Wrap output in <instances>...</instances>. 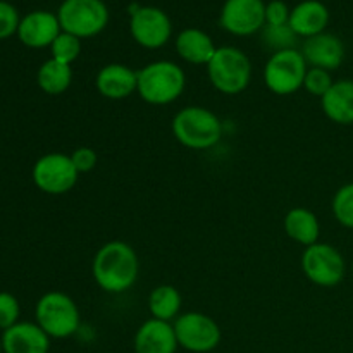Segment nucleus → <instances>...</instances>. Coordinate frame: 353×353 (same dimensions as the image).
Returning a JSON list of instances; mask_svg holds the SVG:
<instances>
[{
    "label": "nucleus",
    "mask_w": 353,
    "mask_h": 353,
    "mask_svg": "<svg viewBox=\"0 0 353 353\" xmlns=\"http://www.w3.org/2000/svg\"><path fill=\"white\" fill-rule=\"evenodd\" d=\"M333 83L334 79L330 71L321 68H309L307 69L305 79H303V90L309 92L310 95L323 99L327 90L333 86Z\"/></svg>",
    "instance_id": "bb28decb"
},
{
    "label": "nucleus",
    "mask_w": 353,
    "mask_h": 353,
    "mask_svg": "<svg viewBox=\"0 0 353 353\" xmlns=\"http://www.w3.org/2000/svg\"><path fill=\"white\" fill-rule=\"evenodd\" d=\"M2 348L6 353H48L50 336L37 323H17L3 331Z\"/></svg>",
    "instance_id": "f3484780"
},
{
    "label": "nucleus",
    "mask_w": 353,
    "mask_h": 353,
    "mask_svg": "<svg viewBox=\"0 0 353 353\" xmlns=\"http://www.w3.org/2000/svg\"><path fill=\"white\" fill-rule=\"evenodd\" d=\"M138 71L131 69L130 65L112 62L107 64L97 72L95 86L103 99L123 100L137 92Z\"/></svg>",
    "instance_id": "dca6fc26"
},
{
    "label": "nucleus",
    "mask_w": 353,
    "mask_h": 353,
    "mask_svg": "<svg viewBox=\"0 0 353 353\" xmlns=\"http://www.w3.org/2000/svg\"><path fill=\"white\" fill-rule=\"evenodd\" d=\"M62 31L79 40L97 37L109 24V7L103 0H64L57 10Z\"/></svg>",
    "instance_id": "423d86ee"
},
{
    "label": "nucleus",
    "mask_w": 353,
    "mask_h": 353,
    "mask_svg": "<svg viewBox=\"0 0 353 353\" xmlns=\"http://www.w3.org/2000/svg\"><path fill=\"white\" fill-rule=\"evenodd\" d=\"M71 159H72V164H74V168L78 169L79 174H85V172L93 171L97 165V161H99L95 150L90 147L76 148V150L71 154Z\"/></svg>",
    "instance_id": "7c9ffc66"
},
{
    "label": "nucleus",
    "mask_w": 353,
    "mask_h": 353,
    "mask_svg": "<svg viewBox=\"0 0 353 353\" xmlns=\"http://www.w3.org/2000/svg\"><path fill=\"white\" fill-rule=\"evenodd\" d=\"M323 112L331 123L340 126L353 124V79H338L321 99Z\"/></svg>",
    "instance_id": "6ab92c4d"
},
{
    "label": "nucleus",
    "mask_w": 353,
    "mask_h": 353,
    "mask_svg": "<svg viewBox=\"0 0 353 353\" xmlns=\"http://www.w3.org/2000/svg\"><path fill=\"white\" fill-rule=\"evenodd\" d=\"M3 352V348H2V338H0V353Z\"/></svg>",
    "instance_id": "2f4dec72"
},
{
    "label": "nucleus",
    "mask_w": 353,
    "mask_h": 353,
    "mask_svg": "<svg viewBox=\"0 0 353 353\" xmlns=\"http://www.w3.org/2000/svg\"><path fill=\"white\" fill-rule=\"evenodd\" d=\"M292 9L283 0H271L265 3V26H285L290 21Z\"/></svg>",
    "instance_id": "c756f323"
},
{
    "label": "nucleus",
    "mask_w": 353,
    "mask_h": 353,
    "mask_svg": "<svg viewBox=\"0 0 353 353\" xmlns=\"http://www.w3.org/2000/svg\"><path fill=\"white\" fill-rule=\"evenodd\" d=\"M133 347L134 353H176L179 345L174 326L168 321L150 317L134 333Z\"/></svg>",
    "instance_id": "2eb2a0df"
},
{
    "label": "nucleus",
    "mask_w": 353,
    "mask_h": 353,
    "mask_svg": "<svg viewBox=\"0 0 353 353\" xmlns=\"http://www.w3.org/2000/svg\"><path fill=\"white\" fill-rule=\"evenodd\" d=\"M19 319V302L10 293H0V330H9Z\"/></svg>",
    "instance_id": "cd10ccee"
},
{
    "label": "nucleus",
    "mask_w": 353,
    "mask_h": 353,
    "mask_svg": "<svg viewBox=\"0 0 353 353\" xmlns=\"http://www.w3.org/2000/svg\"><path fill=\"white\" fill-rule=\"evenodd\" d=\"M217 47L212 38L199 28H186L176 38V52L183 61L195 65H207L216 54Z\"/></svg>",
    "instance_id": "aec40b11"
},
{
    "label": "nucleus",
    "mask_w": 353,
    "mask_h": 353,
    "mask_svg": "<svg viewBox=\"0 0 353 353\" xmlns=\"http://www.w3.org/2000/svg\"><path fill=\"white\" fill-rule=\"evenodd\" d=\"M285 233L292 238L295 243L310 247L317 243L321 236V224L316 214L305 207H295L290 210L283 221Z\"/></svg>",
    "instance_id": "412c9836"
},
{
    "label": "nucleus",
    "mask_w": 353,
    "mask_h": 353,
    "mask_svg": "<svg viewBox=\"0 0 353 353\" xmlns=\"http://www.w3.org/2000/svg\"><path fill=\"white\" fill-rule=\"evenodd\" d=\"M61 33L62 28L57 14H52L48 10H34V12L26 14L17 28L19 40L31 48L50 47Z\"/></svg>",
    "instance_id": "4468645a"
},
{
    "label": "nucleus",
    "mask_w": 353,
    "mask_h": 353,
    "mask_svg": "<svg viewBox=\"0 0 353 353\" xmlns=\"http://www.w3.org/2000/svg\"><path fill=\"white\" fill-rule=\"evenodd\" d=\"M92 274L100 290L107 293H124L137 283L140 261L126 241H107L97 250L92 262Z\"/></svg>",
    "instance_id": "f257e3e1"
},
{
    "label": "nucleus",
    "mask_w": 353,
    "mask_h": 353,
    "mask_svg": "<svg viewBox=\"0 0 353 353\" xmlns=\"http://www.w3.org/2000/svg\"><path fill=\"white\" fill-rule=\"evenodd\" d=\"M130 33L140 47L155 50L171 40L172 23L168 14L159 7H137L131 10Z\"/></svg>",
    "instance_id": "9b49d317"
},
{
    "label": "nucleus",
    "mask_w": 353,
    "mask_h": 353,
    "mask_svg": "<svg viewBox=\"0 0 353 353\" xmlns=\"http://www.w3.org/2000/svg\"><path fill=\"white\" fill-rule=\"evenodd\" d=\"M19 14H17L16 7L10 6L9 2L0 0V40L9 38L10 34L17 33L19 28Z\"/></svg>",
    "instance_id": "c85d7f7f"
},
{
    "label": "nucleus",
    "mask_w": 353,
    "mask_h": 353,
    "mask_svg": "<svg viewBox=\"0 0 353 353\" xmlns=\"http://www.w3.org/2000/svg\"><path fill=\"white\" fill-rule=\"evenodd\" d=\"M309 64L296 48L272 52L264 65V83L274 95H293L303 88Z\"/></svg>",
    "instance_id": "0eeeda50"
},
{
    "label": "nucleus",
    "mask_w": 353,
    "mask_h": 353,
    "mask_svg": "<svg viewBox=\"0 0 353 353\" xmlns=\"http://www.w3.org/2000/svg\"><path fill=\"white\" fill-rule=\"evenodd\" d=\"M302 55L309 68H321L326 71H334L345 61V45L336 34L321 33L303 40Z\"/></svg>",
    "instance_id": "ddd939ff"
},
{
    "label": "nucleus",
    "mask_w": 353,
    "mask_h": 353,
    "mask_svg": "<svg viewBox=\"0 0 353 353\" xmlns=\"http://www.w3.org/2000/svg\"><path fill=\"white\" fill-rule=\"evenodd\" d=\"M50 50L52 59L62 62V64L71 65L79 57V54H81V40L78 37H74V34L62 31L55 38L54 43L50 45Z\"/></svg>",
    "instance_id": "393cba45"
},
{
    "label": "nucleus",
    "mask_w": 353,
    "mask_h": 353,
    "mask_svg": "<svg viewBox=\"0 0 353 353\" xmlns=\"http://www.w3.org/2000/svg\"><path fill=\"white\" fill-rule=\"evenodd\" d=\"M330 24V9L319 0H303L290 14L288 26L296 37L310 38L326 31Z\"/></svg>",
    "instance_id": "a211bd4d"
},
{
    "label": "nucleus",
    "mask_w": 353,
    "mask_h": 353,
    "mask_svg": "<svg viewBox=\"0 0 353 353\" xmlns=\"http://www.w3.org/2000/svg\"><path fill=\"white\" fill-rule=\"evenodd\" d=\"M37 324L55 340H64L78 333L81 314L69 295L62 292H48L38 300L34 310Z\"/></svg>",
    "instance_id": "39448f33"
},
{
    "label": "nucleus",
    "mask_w": 353,
    "mask_h": 353,
    "mask_svg": "<svg viewBox=\"0 0 353 353\" xmlns=\"http://www.w3.org/2000/svg\"><path fill=\"white\" fill-rule=\"evenodd\" d=\"M264 41L272 52L286 50V48H295L296 34L293 33L288 24L285 26H264Z\"/></svg>",
    "instance_id": "a878e982"
},
{
    "label": "nucleus",
    "mask_w": 353,
    "mask_h": 353,
    "mask_svg": "<svg viewBox=\"0 0 353 353\" xmlns=\"http://www.w3.org/2000/svg\"><path fill=\"white\" fill-rule=\"evenodd\" d=\"M207 74L217 92L224 95H238L252 79V62L243 50L236 47H217L216 54L207 64Z\"/></svg>",
    "instance_id": "20e7f679"
},
{
    "label": "nucleus",
    "mask_w": 353,
    "mask_h": 353,
    "mask_svg": "<svg viewBox=\"0 0 353 353\" xmlns=\"http://www.w3.org/2000/svg\"><path fill=\"white\" fill-rule=\"evenodd\" d=\"M38 86L43 90L47 95H61L71 86L72 83V69L71 65L62 64L55 59H48L38 69L37 76Z\"/></svg>",
    "instance_id": "5701e85b"
},
{
    "label": "nucleus",
    "mask_w": 353,
    "mask_h": 353,
    "mask_svg": "<svg viewBox=\"0 0 353 353\" xmlns=\"http://www.w3.org/2000/svg\"><path fill=\"white\" fill-rule=\"evenodd\" d=\"M352 276H353V262H352Z\"/></svg>",
    "instance_id": "473e14b6"
},
{
    "label": "nucleus",
    "mask_w": 353,
    "mask_h": 353,
    "mask_svg": "<svg viewBox=\"0 0 353 353\" xmlns=\"http://www.w3.org/2000/svg\"><path fill=\"white\" fill-rule=\"evenodd\" d=\"M186 74L176 62L155 61L138 71L137 93L150 105H169L183 95Z\"/></svg>",
    "instance_id": "7ed1b4c3"
},
{
    "label": "nucleus",
    "mask_w": 353,
    "mask_h": 353,
    "mask_svg": "<svg viewBox=\"0 0 353 353\" xmlns=\"http://www.w3.org/2000/svg\"><path fill=\"white\" fill-rule=\"evenodd\" d=\"M333 216L341 226L353 230V183H347L338 192L334 193L333 203Z\"/></svg>",
    "instance_id": "b1692460"
},
{
    "label": "nucleus",
    "mask_w": 353,
    "mask_h": 353,
    "mask_svg": "<svg viewBox=\"0 0 353 353\" xmlns=\"http://www.w3.org/2000/svg\"><path fill=\"white\" fill-rule=\"evenodd\" d=\"M223 30L234 37H250L265 26L264 0H226L219 14Z\"/></svg>",
    "instance_id": "f8f14e48"
},
{
    "label": "nucleus",
    "mask_w": 353,
    "mask_h": 353,
    "mask_svg": "<svg viewBox=\"0 0 353 353\" xmlns=\"http://www.w3.org/2000/svg\"><path fill=\"white\" fill-rule=\"evenodd\" d=\"M172 134L190 150H209L223 138V123L210 109L200 105L183 107L171 123Z\"/></svg>",
    "instance_id": "f03ea898"
},
{
    "label": "nucleus",
    "mask_w": 353,
    "mask_h": 353,
    "mask_svg": "<svg viewBox=\"0 0 353 353\" xmlns=\"http://www.w3.org/2000/svg\"><path fill=\"white\" fill-rule=\"evenodd\" d=\"M302 271L310 283L321 288H334L340 285L347 272V264L336 247L330 243H317L305 247L302 254Z\"/></svg>",
    "instance_id": "6e6552de"
},
{
    "label": "nucleus",
    "mask_w": 353,
    "mask_h": 353,
    "mask_svg": "<svg viewBox=\"0 0 353 353\" xmlns=\"http://www.w3.org/2000/svg\"><path fill=\"white\" fill-rule=\"evenodd\" d=\"M172 326L178 345L186 352L209 353L216 350L223 340L219 324L202 312L179 314Z\"/></svg>",
    "instance_id": "1a4fd4ad"
},
{
    "label": "nucleus",
    "mask_w": 353,
    "mask_h": 353,
    "mask_svg": "<svg viewBox=\"0 0 353 353\" xmlns=\"http://www.w3.org/2000/svg\"><path fill=\"white\" fill-rule=\"evenodd\" d=\"M79 178L71 155L52 152L38 159L33 165V181L40 192L48 195H64L71 192Z\"/></svg>",
    "instance_id": "9d476101"
},
{
    "label": "nucleus",
    "mask_w": 353,
    "mask_h": 353,
    "mask_svg": "<svg viewBox=\"0 0 353 353\" xmlns=\"http://www.w3.org/2000/svg\"><path fill=\"white\" fill-rule=\"evenodd\" d=\"M181 293L172 285H159L148 295V310L159 321H176L181 312Z\"/></svg>",
    "instance_id": "4be33fe9"
}]
</instances>
